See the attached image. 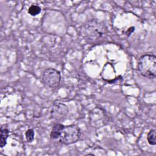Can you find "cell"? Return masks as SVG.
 <instances>
[{
	"label": "cell",
	"instance_id": "cell-7",
	"mask_svg": "<svg viewBox=\"0 0 156 156\" xmlns=\"http://www.w3.org/2000/svg\"><path fill=\"white\" fill-rule=\"evenodd\" d=\"M9 136V130L6 127L2 126L1 127V136H0V146L4 147L7 144V139Z\"/></svg>",
	"mask_w": 156,
	"mask_h": 156
},
{
	"label": "cell",
	"instance_id": "cell-1",
	"mask_svg": "<svg viewBox=\"0 0 156 156\" xmlns=\"http://www.w3.org/2000/svg\"><path fill=\"white\" fill-rule=\"evenodd\" d=\"M84 35L91 40H96L101 38L107 33V27L103 21L98 19L88 21L83 26Z\"/></svg>",
	"mask_w": 156,
	"mask_h": 156
},
{
	"label": "cell",
	"instance_id": "cell-5",
	"mask_svg": "<svg viewBox=\"0 0 156 156\" xmlns=\"http://www.w3.org/2000/svg\"><path fill=\"white\" fill-rule=\"evenodd\" d=\"M68 112L69 109L66 104L60 102H55L51 107L50 114L52 118L60 120L66 116Z\"/></svg>",
	"mask_w": 156,
	"mask_h": 156
},
{
	"label": "cell",
	"instance_id": "cell-10",
	"mask_svg": "<svg viewBox=\"0 0 156 156\" xmlns=\"http://www.w3.org/2000/svg\"><path fill=\"white\" fill-rule=\"evenodd\" d=\"M25 136L26 140L29 143H32L34 140L35 132L33 129H29L25 132Z\"/></svg>",
	"mask_w": 156,
	"mask_h": 156
},
{
	"label": "cell",
	"instance_id": "cell-8",
	"mask_svg": "<svg viewBox=\"0 0 156 156\" xmlns=\"http://www.w3.org/2000/svg\"><path fill=\"white\" fill-rule=\"evenodd\" d=\"M147 140L149 144H156V130L155 129H152L149 130L147 135Z\"/></svg>",
	"mask_w": 156,
	"mask_h": 156
},
{
	"label": "cell",
	"instance_id": "cell-3",
	"mask_svg": "<svg viewBox=\"0 0 156 156\" xmlns=\"http://www.w3.org/2000/svg\"><path fill=\"white\" fill-rule=\"evenodd\" d=\"M80 130L75 125L65 126L59 141L65 144H71L76 143L80 137Z\"/></svg>",
	"mask_w": 156,
	"mask_h": 156
},
{
	"label": "cell",
	"instance_id": "cell-9",
	"mask_svg": "<svg viewBox=\"0 0 156 156\" xmlns=\"http://www.w3.org/2000/svg\"><path fill=\"white\" fill-rule=\"evenodd\" d=\"M41 11V9L40 6H38L37 5H32L28 9L27 12L31 16H37V15H38L39 13H40Z\"/></svg>",
	"mask_w": 156,
	"mask_h": 156
},
{
	"label": "cell",
	"instance_id": "cell-6",
	"mask_svg": "<svg viewBox=\"0 0 156 156\" xmlns=\"http://www.w3.org/2000/svg\"><path fill=\"white\" fill-rule=\"evenodd\" d=\"M65 126L62 124H57L54 125L51 130L50 133V137L52 140L58 139L62 134L63 129Z\"/></svg>",
	"mask_w": 156,
	"mask_h": 156
},
{
	"label": "cell",
	"instance_id": "cell-2",
	"mask_svg": "<svg viewBox=\"0 0 156 156\" xmlns=\"http://www.w3.org/2000/svg\"><path fill=\"white\" fill-rule=\"evenodd\" d=\"M138 69L140 74L145 77L154 79L156 76V57L154 54L142 55L138 63Z\"/></svg>",
	"mask_w": 156,
	"mask_h": 156
},
{
	"label": "cell",
	"instance_id": "cell-4",
	"mask_svg": "<svg viewBox=\"0 0 156 156\" xmlns=\"http://www.w3.org/2000/svg\"><path fill=\"white\" fill-rule=\"evenodd\" d=\"M42 80L44 84L47 87L55 88L60 82V73L54 68H48L43 73Z\"/></svg>",
	"mask_w": 156,
	"mask_h": 156
},
{
	"label": "cell",
	"instance_id": "cell-11",
	"mask_svg": "<svg viewBox=\"0 0 156 156\" xmlns=\"http://www.w3.org/2000/svg\"><path fill=\"white\" fill-rule=\"evenodd\" d=\"M134 29H135V28H134L133 27H130V28L127 30V34H128V36L130 35L134 31Z\"/></svg>",
	"mask_w": 156,
	"mask_h": 156
}]
</instances>
